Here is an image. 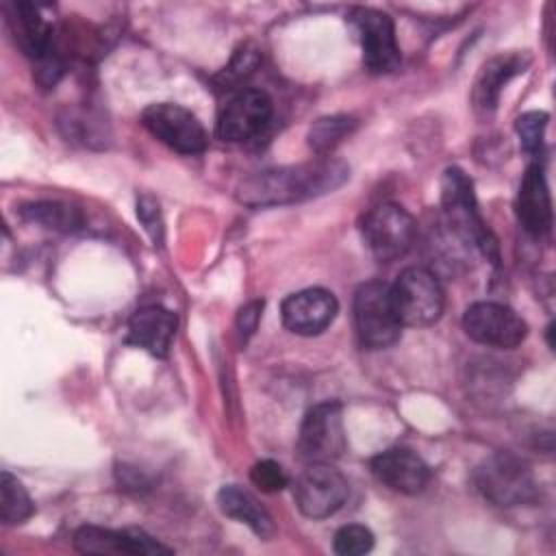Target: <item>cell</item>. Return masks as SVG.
I'll list each match as a JSON object with an SVG mask.
<instances>
[{
    "label": "cell",
    "mask_w": 556,
    "mask_h": 556,
    "mask_svg": "<svg viewBox=\"0 0 556 556\" xmlns=\"http://www.w3.org/2000/svg\"><path fill=\"white\" fill-rule=\"evenodd\" d=\"M9 9H11L9 26H11L13 39L26 56H30L37 63L39 59H43L56 48L54 28L43 20L39 7L30 2H15Z\"/></svg>",
    "instance_id": "18"
},
{
    "label": "cell",
    "mask_w": 556,
    "mask_h": 556,
    "mask_svg": "<svg viewBox=\"0 0 556 556\" xmlns=\"http://www.w3.org/2000/svg\"><path fill=\"white\" fill-rule=\"evenodd\" d=\"M545 126H547V113H543V111H528L517 117L515 130L519 135V141H521V148L526 154L536 156L541 152Z\"/></svg>",
    "instance_id": "24"
},
{
    "label": "cell",
    "mask_w": 556,
    "mask_h": 556,
    "mask_svg": "<svg viewBox=\"0 0 556 556\" xmlns=\"http://www.w3.org/2000/svg\"><path fill=\"white\" fill-rule=\"evenodd\" d=\"M391 295L402 326H430L445 304L441 282L426 267H406L391 285Z\"/></svg>",
    "instance_id": "5"
},
{
    "label": "cell",
    "mask_w": 556,
    "mask_h": 556,
    "mask_svg": "<svg viewBox=\"0 0 556 556\" xmlns=\"http://www.w3.org/2000/svg\"><path fill=\"white\" fill-rule=\"evenodd\" d=\"M361 230L369 252L378 261L389 263L404 256L413 248L417 224L404 206L395 202H382L367 211Z\"/></svg>",
    "instance_id": "6"
},
{
    "label": "cell",
    "mask_w": 556,
    "mask_h": 556,
    "mask_svg": "<svg viewBox=\"0 0 556 556\" xmlns=\"http://www.w3.org/2000/svg\"><path fill=\"white\" fill-rule=\"evenodd\" d=\"M74 547L80 554H132L156 556L172 554V547L159 543L154 536L139 528L111 530L100 526H83L74 534Z\"/></svg>",
    "instance_id": "13"
},
{
    "label": "cell",
    "mask_w": 556,
    "mask_h": 556,
    "mask_svg": "<svg viewBox=\"0 0 556 556\" xmlns=\"http://www.w3.org/2000/svg\"><path fill=\"white\" fill-rule=\"evenodd\" d=\"M528 65V56L523 54H502L491 59L489 63H484L476 87H473V104L480 113H493L497 106V98L502 87L517 76L519 72H523Z\"/></svg>",
    "instance_id": "20"
},
{
    "label": "cell",
    "mask_w": 556,
    "mask_h": 556,
    "mask_svg": "<svg viewBox=\"0 0 556 556\" xmlns=\"http://www.w3.org/2000/svg\"><path fill=\"white\" fill-rule=\"evenodd\" d=\"M369 469L378 482L404 495H417L430 482V467L424 458L402 447L380 452L371 458Z\"/></svg>",
    "instance_id": "15"
},
{
    "label": "cell",
    "mask_w": 556,
    "mask_h": 556,
    "mask_svg": "<svg viewBox=\"0 0 556 556\" xmlns=\"http://www.w3.org/2000/svg\"><path fill=\"white\" fill-rule=\"evenodd\" d=\"M356 128V119L350 115H328L313 122L308 130V146L319 156L332 152L352 130Z\"/></svg>",
    "instance_id": "23"
},
{
    "label": "cell",
    "mask_w": 556,
    "mask_h": 556,
    "mask_svg": "<svg viewBox=\"0 0 556 556\" xmlns=\"http://www.w3.org/2000/svg\"><path fill=\"white\" fill-rule=\"evenodd\" d=\"M441 204L450 230L495 265L500 261L497 239L484 224L476 204L473 185L460 167L445 169L441 180Z\"/></svg>",
    "instance_id": "2"
},
{
    "label": "cell",
    "mask_w": 556,
    "mask_h": 556,
    "mask_svg": "<svg viewBox=\"0 0 556 556\" xmlns=\"http://www.w3.org/2000/svg\"><path fill=\"white\" fill-rule=\"evenodd\" d=\"M22 217L35 224H41L52 230H63V232H74L80 230L85 219L83 213L74 206L61 204V202H33L22 206Z\"/></svg>",
    "instance_id": "21"
},
{
    "label": "cell",
    "mask_w": 556,
    "mask_h": 556,
    "mask_svg": "<svg viewBox=\"0 0 556 556\" xmlns=\"http://www.w3.org/2000/svg\"><path fill=\"white\" fill-rule=\"evenodd\" d=\"M280 313L282 324L289 332L313 337L324 332L334 321L339 313V302L330 291L313 287L285 298Z\"/></svg>",
    "instance_id": "14"
},
{
    "label": "cell",
    "mask_w": 556,
    "mask_h": 556,
    "mask_svg": "<svg viewBox=\"0 0 556 556\" xmlns=\"http://www.w3.org/2000/svg\"><path fill=\"white\" fill-rule=\"evenodd\" d=\"M517 219L521 228L532 237H543L552 228V200L545 182L543 167L539 163L530 165L521 178L517 193Z\"/></svg>",
    "instance_id": "17"
},
{
    "label": "cell",
    "mask_w": 556,
    "mask_h": 556,
    "mask_svg": "<svg viewBox=\"0 0 556 556\" xmlns=\"http://www.w3.org/2000/svg\"><path fill=\"white\" fill-rule=\"evenodd\" d=\"M35 513V504L24 489V484L11 476L9 471H2L0 476V519L7 526H15L26 521Z\"/></svg>",
    "instance_id": "22"
},
{
    "label": "cell",
    "mask_w": 556,
    "mask_h": 556,
    "mask_svg": "<svg viewBox=\"0 0 556 556\" xmlns=\"http://www.w3.org/2000/svg\"><path fill=\"white\" fill-rule=\"evenodd\" d=\"M137 217L143 224L146 232L152 237L154 245L163 243V217L159 211V202L152 195H141L137 200Z\"/></svg>",
    "instance_id": "27"
},
{
    "label": "cell",
    "mask_w": 556,
    "mask_h": 556,
    "mask_svg": "<svg viewBox=\"0 0 556 556\" xmlns=\"http://www.w3.org/2000/svg\"><path fill=\"white\" fill-rule=\"evenodd\" d=\"M261 313H263V300H252L245 306H241L237 315V330H239L241 343H248V339L254 334Z\"/></svg>",
    "instance_id": "28"
},
{
    "label": "cell",
    "mask_w": 556,
    "mask_h": 556,
    "mask_svg": "<svg viewBox=\"0 0 556 556\" xmlns=\"http://www.w3.org/2000/svg\"><path fill=\"white\" fill-rule=\"evenodd\" d=\"M217 504L226 517H232V519L245 523L256 536H261V539L274 536V532H276L274 517L250 491H245L237 484H226L217 493Z\"/></svg>",
    "instance_id": "19"
},
{
    "label": "cell",
    "mask_w": 556,
    "mask_h": 556,
    "mask_svg": "<svg viewBox=\"0 0 556 556\" xmlns=\"http://www.w3.org/2000/svg\"><path fill=\"white\" fill-rule=\"evenodd\" d=\"M354 328L361 345L367 350H382L400 339L402 321L393 304L391 285L369 280L356 289Z\"/></svg>",
    "instance_id": "3"
},
{
    "label": "cell",
    "mask_w": 556,
    "mask_h": 556,
    "mask_svg": "<svg viewBox=\"0 0 556 556\" xmlns=\"http://www.w3.org/2000/svg\"><path fill=\"white\" fill-rule=\"evenodd\" d=\"M345 452L343 408L339 402H321L313 406L300 428L298 454L311 463H332Z\"/></svg>",
    "instance_id": "7"
},
{
    "label": "cell",
    "mask_w": 556,
    "mask_h": 556,
    "mask_svg": "<svg viewBox=\"0 0 556 556\" xmlns=\"http://www.w3.org/2000/svg\"><path fill=\"white\" fill-rule=\"evenodd\" d=\"M350 22L358 33L365 67L374 74L393 72L402 61L393 20L382 11L361 7L350 13Z\"/></svg>",
    "instance_id": "11"
},
{
    "label": "cell",
    "mask_w": 556,
    "mask_h": 556,
    "mask_svg": "<svg viewBox=\"0 0 556 556\" xmlns=\"http://www.w3.org/2000/svg\"><path fill=\"white\" fill-rule=\"evenodd\" d=\"M256 63H258V54H256L254 50L239 52V54L232 59L230 67H226V72H224L226 83H237V80H241V76H245L248 72H252V70L256 67Z\"/></svg>",
    "instance_id": "29"
},
{
    "label": "cell",
    "mask_w": 556,
    "mask_h": 556,
    "mask_svg": "<svg viewBox=\"0 0 556 556\" xmlns=\"http://www.w3.org/2000/svg\"><path fill=\"white\" fill-rule=\"evenodd\" d=\"M350 484L330 463H311L295 480L293 500L304 517L326 519L348 500Z\"/></svg>",
    "instance_id": "8"
},
{
    "label": "cell",
    "mask_w": 556,
    "mask_h": 556,
    "mask_svg": "<svg viewBox=\"0 0 556 556\" xmlns=\"http://www.w3.org/2000/svg\"><path fill=\"white\" fill-rule=\"evenodd\" d=\"M274 102L263 89H243L228 100L217 117V137L241 143L258 137L271 122Z\"/></svg>",
    "instance_id": "12"
},
{
    "label": "cell",
    "mask_w": 556,
    "mask_h": 556,
    "mask_svg": "<svg viewBox=\"0 0 556 556\" xmlns=\"http://www.w3.org/2000/svg\"><path fill=\"white\" fill-rule=\"evenodd\" d=\"M465 334L482 345L513 350L526 334V321L506 304L500 302H476L463 315Z\"/></svg>",
    "instance_id": "10"
},
{
    "label": "cell",
    "mask_w": 556,
    "mask_h": 556,
    "mask_svg": "<svg viewBox=\"0 0 556 556\" xmlns=\"http://www.w3.org/2000/svg\"><path fill=\"white\" fill-rule=\"evenodd\" d=\"M250 480L254 486H258L263 493H278L289 484V478L285 469L276 460H258L250 469Z\"/></svg>",
    "instance_id": "26"
},
{
    "label": "cell",
    "mask_w": 556,
    "mask_h": 556,
    "mask_svg": "<svg viewBox=\"0 0 556 556\" xmlns=\"http://www.w3.org/2000/svg\"><path fill=\"white\" fill-rule=\"evenodd\" d=\"M141 124L167 148L180 154H200L208 146V135L200 119L180 104L159 102L141 113Z\"/></svg>",
    "instance_id": "9"
},
{
    "label": "cell",
    "mask_w": 556,
    "mask_h": 556,
    "mask_svg": "<svg viewBox=\"0 0 556 556\" xmlns=\"http://www.w3.org/2000/svg\"><path fill=\"white\" fill-rule=\"evenodd\" d=\"M350 176L343 161L321 156L317 161L254 172L237 187V198L245 206H280L311 200L341 187Z\"/></svg>",
    "instance_id": "1"
},
{
    "label": "cell",
    "mask_w": 556,
    "mask_h": 556,
    "mask_svg": "<svg viewBox=\"0 0 556 556\" xmlns=\"http://www.w3.org/2000/svg\"><path fill=\"white\" fill-rule=\"evenodd\" d=\"M176 330H178L176 313H172L163 306L150 304V306L137 308L132 313V317L128 319L126 341L130 345L146 350L152 356L165 358L169 354Z\"/></svg>",
    "instance_id": "16"
},
{
    "label": "cell",
    "mask_w": 556,
    "mask_h": 556,
    "mask_svg": "<svg viewBox=\"0 0 556 556\" xmlns=\"http://www.w3.org/2000/svg\"><path fill=\"white\" fill-rule=\"evenodd\" d=\"M332 547L339 556H361L374 547V534L361 523H348L337 530Z\"/></svg>",
    "instance_id": "25"
},
{
    "label": "cell",
    "mask_w": 556,
    "mask_h": 556,
    "mask_svg": "<svg viewBox=\"0 0 556 556\" xmlns=\"http://www.w3.org/2000/svg\"><path fill=\"white\" fill-rule=\"evenodd\" d=\"M473 480L478 491L497 506L526 504L536 495V482L530 465L510 452L489 456L476 469Z\"/></svg>",
    "instance_id": "4"
}]
</instances>
